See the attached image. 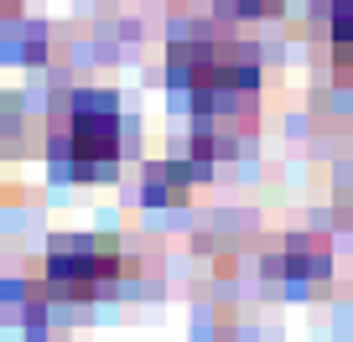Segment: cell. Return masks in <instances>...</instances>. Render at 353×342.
<instances>
[{
    "mask_svg": "<svg viewBox=\"0 0 353 342\" xmlns=\"http://www.w3.org/2000/svg\"><path fill=\"white\" fill-rule=\"evenodd\" d=\"M68 161L73 177H110L120 161V109L110 94H78L68 114Z\"/></svg>",
    "mask_w": 353,
    "mask_h": 342,
    "instance_id": "6da1fadb",
    "label": "cell"
},
{
    "mask_svg": "<svg viewBox=\"0 0 353 342\" xmlns=\"http://www.w3.org/2000/svg\"><path fill=\"white\" fill-rule=\"evenodd\" d=\"M120 275V249L110 239H63L47 254V286L68 296H94Z\"/></svg>",
    "mask_w": 353,
    "mask_h": 342,
    "instance_id": "7a4b0ae2",
    "label": "cell"
},
{
    "mask_svg": "<svg viewBox=\"0 0 353 342\" xmlns=\"http://www.w3.org/2000/svg\"><path fill=\"white\" fill-rule=\"evenodd\" d=\"M281 270L291 280H312V275H327V249L317 239H291L286 254H281Z\"/></svg>",
    "mask_w": 353,
    "mask_h": 342,
    "instance_id": "3957f363",
    "label": "cell"
},
{
    "mask_svg": "<svg viewBox=\"0 0 353 342\" xmlns=\"http://www.w3.org/2000/svg\"><path fill=\"white\" fill-rule=\"evenodd\" d=\"M223 11H234V16H265V11H276L281 0H219Z\"/></svg>",
    "mask_w": 353,
    "mask_h": 342,
    "instance_id": "277c9868",
    "label": "cell"
},
{
    "mask_svg": "<svg viewBox=\"0 0 353 342\" xmlns=\"http://www.w3.org/2000/svg\"><path fill=\"white\" fill-rule=\"evenodd\" d=\"M21 11V0H0V16H16Z\"/></svg>",
    "mask_w": 353,
    "mask_h": 342,
    "instance_id": "5b68a950",
    "label": "cell"
}]
</instances>
